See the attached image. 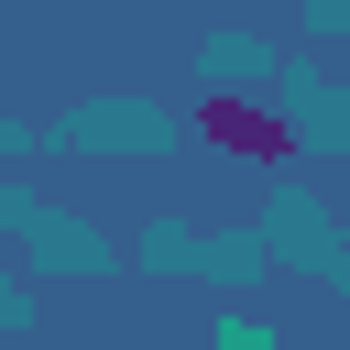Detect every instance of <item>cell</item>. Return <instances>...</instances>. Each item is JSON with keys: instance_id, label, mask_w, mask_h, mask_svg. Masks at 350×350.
<instances>
[{"instance_id": "obj_1", "label": "cell", "mask_w": 350, "mask_h": 350, "mask_svg": "<svg viewBox=\"0 0 350 350\" xmlns=\"http://www.w3.org/2000/svg\"><path fill=\"white\" fill-rule=\"evenodd\" d=\"M197 142H219V153H241V164H284V153H295L284 109H252V98H230V88L197 98Z\"/></svg>"}]
</instances>
